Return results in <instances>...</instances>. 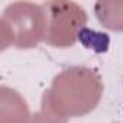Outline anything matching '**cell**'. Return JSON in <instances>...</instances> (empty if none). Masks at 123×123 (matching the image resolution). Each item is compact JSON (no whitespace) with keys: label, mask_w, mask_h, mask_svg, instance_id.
Instances as JSON below:
<instances>
[{"label":"cell","mask_w":123,"mask_h":123,"mask_svg":"<svg viewBox=\"0 0 123 123\" xmlns=\"http://www.w3.org/2000/svg\"><path fill=\"white\" fill-rule=\"evenodd\" d=\"M103 94L101 77L87 67L61 71L42 97L39 113L31 123H67L94 110Z\"/></svg>","instance_id":"6da1fadb"},{"label":"cell","mask_w":123,"mask_h":123,"mask_svg":"<svg viewBox=\"0 0 123 123\" xmlns=\"http://www.w3.org/2000/svg\"><path fill=\"white\" fill-rule=\"evenodd\" d=\"M48 16L45 7L32 2H15L9 5L0 18L2 49L15 46L29 49L39 45L48 35Z\"/></svg>","instance_id":"7a4b0ae2"},{"label":"cell","mask_w":123,"mask_h":123,"mask_svg":"<svg viewBox=\"0 0 123 123\" xmlns=\"http://www.w3.org/2000/svg\"><path fill=\"white\" fill-rule=\"evenodd\" d=\"M45 7L49 10L46 43L58 48L73 46L87 22L84 9L74 2H49Z\"/></svg>","instance_id":"3957f363"},{"label":"cell","mask_w":123,"mask_h":123,"mask_svg":"<svg viewBox=\"0 0 123 123\" xmlns=\"http://www.w3.org/2000/svg\"><path fill=\"white\" fill-rule=\"evenodd\" d=\"M2 123H29V109L22 96L12 88H0Z\"/></svg>","instance_id":"277c9868"},{"label":"cell","mask_w":123,"mask_h":123,"mask_svg":"<svg viewBox=\"0 0 123 123\" xmlns=\"http://www.w3.org/2000/svg\"><path fill=\"white\" fill-rule=\"evenodd\" d=\"M98 22L114 32H123V0H101L94 5Z\"/></svg>","instance_id":"5b68a950"},{"label":"cell","mask_w":123,"mask_h":123,"mask_svg":"<svg viewBox=\"0 0 123 123\" xmlns=\"http://www.w3.org/2000/svg\"><path fill=\"white\" fill-rule=\"evenodd\" d=\"M78 39L87 48H91L97 52L107 51V46H109V36L107 35L100 33V32H93L87 28L81 29V32L78 33Z\"/></svg>","instance_id":"8992f818"}]
</instances>
